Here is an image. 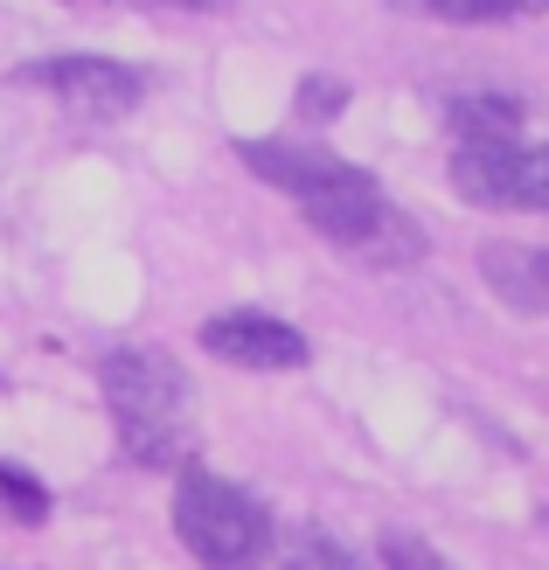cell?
I'll return each instance as SVG.
<instances>
[{"label": "cell", "mask_w": 549, "mask_h": 570, "mask_svg": "<svg viewBox=\"0 0 549 570\" xmlns=\"http://www.w3.org/2000/svg\"><path fill=\"white\" fill-rule=\"evenodd\" d=\"M244 167L257 181L285 188L300 203V216L313 223L321 237H334L341 250H375L390 230V203L355 160H341L334 147H285V139H244Z\"/></svg>", "instance_id": "6da1fadb"}, {"label": "cell", "mask_w": 549, "mask_h": 570, "mask_svg": "<svg viewBox=\"0 0 549 570\" xmlns=\"http://www.w3.org/2000/svg\"><path fill=\"white\" fill-rule=\"evenodd\" d=\"M119 445L139 466H175L188 445V376L175 368V355L160 348H119L98 368Z\"/></svg>", "instance_id": "7a4b0ae2"}, {"label": "cell", "mask_w": 549, "mask_h": 570, "mask_svg": "<svg viewBox=\"0 0 549 570\" xmlns=\"http://www.w3.org/2000/svg\"><path fill=\"white\" fill-rule=\"evenodd\" d=\"M175 535L202 570H265V557H272L265 501L244 494L237 480L202 473V466H188L175 488Z\"/></svg>", "instance_id": "3957f363"}, {"label": "cell", "mask_w": 549, "mask_h": 570, "mask_svg": "<svg viewBox=\"0 0 549 570\" xmlns=\"http://www.w3.org/2000/svg\"><path fill=\"white\" fill-rule=\"evenodd\" d=\"M452 188L480 209H549V147H522V139L459 147Z\"/></svg>", "instance_id": "277c9868"}, {"label": "cell", "mask_w": 549, "mask_h": 570, "mask_svg": "<svg viewBox=\"0 0 549 570\" xmlns=\"http://www.w3.org/2000/svg\"><path fill=\"white\" fill-rule=\"evenodd\" d=\"M21 83H42L84 111H133L147 98V77L133 63H111V56H42V63H21Z\"/></svg>", "instance_id": "5b68a950"}, {"label": "cell", "mask_w": 549, "mask_h": 570, "mask_svg": "<svg viewBox=\"0 0 549 570\" xmlns=\"http://www.w3.org/2000/svg\"><path fill=\"white\" fill-rule=\"evenodd\" d=\"M202 348L229 368H300L306 334L272 313H216V321H202Z\"/></svg>", "instance_id": "8992f818"}, {"label": "cell", "mask_w": 549, "mask_h": 570, "mask_svg": "<svg viewBox=\"0 0 549 570\" xmlns=\"http://www.w3.org/2000/svg\"><path fill=\"white\" fill-rule=\"evenodd\" d=\"M480 278L514 313H549V250L529 244H480Z\"/></svg>", "instance_id": "52a82bcc"}, {"label": "cell", "mask_w": 549, "mask_h": 570, "mask_svg": "<svg viewBox=\"0 0 549 570\" xmlns=\"http://www.w3.org/2000/svg\"><path fill=\"white\" fill-rule=\"evenodd\" d=\"M452 132H459V147H494V139H514L522 132V98H452Z\"/></svg>", "instance_id": "ba28073f"}, {"label": "cell", "mask_w": 549, "mask_h": 570, "mask_svg": "<svg viewBox=\"0 0 549 570\" xmlns=\"http://www.w3.org/2000/svg\"><path fill=\"white\" fill-rule=\"evenodd\" d=\"M0 508L21 515V522H42L49 515V488L36 473H21V466H0Z\"/></svg>", "instance_id": "9c48e42d"}, {"label": "cell", "mask_w": 549, "mask_h": 570, "mask_svg": "<svg viewBox=\"0 0 549 570\" xmlns=\"http://www.w3.org/2000/svg\"><path fill=\"white\" fill-rule=\"evenodd\" d=\"M285 570H362V563H355L349 550H341L334 535H321V529H306L300 543L285 550Z\"/></svg>", "instance_id": "30bf717a"}, {"label": "cell", "mask_w": 549, "mask_h": 570, "mask_svg": "<svg viewBox=\"0 0 549 570\" xmlns=\"http://www.w3.org/2000/svg\"><path fill=\"white\" fill-rule=\"evenodd\" d=\"M549 0H439L445 21H514V14H542Z\"/></svg>", "instance_id": "8fae6325"}, {"label": "cell", "mask_w": 549, "mask_h": 570, "mask_svg": "<svg viewBox=\"0 0 549 570\" xmlns=\"http://www.w3.org/2000/svg\"><path fill=\"white\" fill-rule=\"evenodd\" d=\"M383 570H452L439 550L424 543V535H403V529H390L383 535Z\"/></svg>", "instance_id": "7c38bea8"}, {"label": "cell", "mask_w": 549, "mask_h": 570, "mask_svg": "<svg viewBox=\"0 0 549 570\" xmlns=\"http://www.w3.org/2000/svg\"><path fill=\"white\" fill-rule=\"evenodd\" d=\"M341 105H349V83L341 77H306L300 83V119H334Z\"/></svg>", "instance_id": "4fadbf2b"}, {"label": "cell", "mask_w": 549, "mask_h": 570, "mask_svg": "<svg viewBox=\"0 0 549 570\" xmlns=\"http://www.w3.org/2000/svg\"><path fill=\"white\" fill-rule=\"evenodd\" d=\"M167 8H195V14H216V8H229V0H167Z\"/></svg>", "instance_id": "5bb4252c"}, {"label": "cell", "mask_w": 549, "mask_h": 570, "mask_svg": "<svg viewBox=\"0 0 549 570\" xmlns=\"http://www.w3.org/2000/svg\"><path fill=\"white\" fill-rule=\"evenodd\" d=\"M403 8H424V14H439V0H403Z\"/></svg>", "instance_id": "9a60e30c"}]
</instances>
